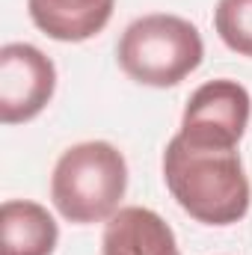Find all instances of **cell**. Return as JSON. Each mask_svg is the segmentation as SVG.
Masks as SVG:
<instances>
[{
	"label": "cell",
	"instance_id": "7a4b0ae2",
	"mask_svg": "<svg viewBox=\"0 0 252 255\" xmlns=\"http://www.w3.org/2000/svg\"><path fill=\"white\" fill-rule=\"evenodd\" d=\"M127 190V160L107 139H86L65 148L54 163L51 202L74 226L107 223Z\"/></svg>",
	"mask_w": 252,
	"mask_h": 255
},
{
	"label": "cell",
	"instance_id": "9c48e42d",
	"mask_svg": "<svg viewBox=\"0 0 252 255\" xmlns=\"http://www.w3.org/2000/svg\"><path fill=\"white\" fill-rule=\"evenodd\" d=\"M214 30L229 51L252 60V0H217Z\"/></svg>",
	"mask_w": 252,
	"mask_h": 255
},
{
	"label": "cell",
	"instance_id": "3957f363",
	"mask_svg": "<svg viewBox=\"0 0 252 255\" xmlns=\"http://www.w3.org/2000/svg\"><path fill=\"white\" fill-rule=\"evenodd\" d=\"M119 68L139 86L169 89L187 80L205 60V42L196 24L181 15L151 12L130 21L116 48Z\"/></svg>",
	"mask_w": 252,
	"mask_h": 255
},
{
	"label": "cell",
	"instance_id": "277c9868",
	"mask_svg": "<svg viewBox=\"0 0 252 255\" xmlns=\"http://www.w3.org/2000/svg\"><path fill=\"white\" fill-rule=\"evenodd\" d=\"M252 119L250 89L232 77H217L202 83L190 95L184 116H181V136L205 145H229L238 148Z\"/></svg>",
	"mask_w": 252,
	"mask_h": 255
},
{
	"label": "cell",
	"instance_id": "ba28073f",
	"mask_svg": "<svg viewBox=\"0 0 252 255\" xmlns=\"http://www.w3.org/2000/svg\"><path fill=\"white\" fill-rule=\"evenodd\" d=\"M60 226L51 211L30 199H6L0 205V255H54Z\"/></svg>",
	"mask_w": 252,
	"mask_h": 255
},
{
	"label": "cell",
	"instance_id": "6da1fadb",
	"mask_svg": "<svg viewBox=\"0 0 252 255\" xmlns=\"http://www.w3.org/2000/svg\"><path fill=\"white\" fill-rule=\"evenodd\" d=\"M163 181L178 208L202 226H235L250 214L252 187L238 148L175 133L163 148Z\"/></svg>",
	"mask_w": 252,
	"mask_h": 255
},
{
	"label": "cell",
	"instance_id": "52a82bcc",
	"mask_svg": "<svg viewBox=\"0 0 252 255\" xmlns=\"http://www.w3.org/2000/svg\"><path fill=\"white\" fill-rule=\"evenodd\" d=\"M116 0H27L30 21L54 42L77 45L98 36L113 18Z\"/></svg>",
	"mask_w": 252,
	"mask_h": 255
},
{
	"label": "cell",
	"instance_id": "8992f818",
	"mask_svg": "<svg viewBox=\"0 0 252 255\" xmlns=\"http://www.w3.org/2000/svg\"><path fill=\"white\" fill-rule=\"evenodd\" d=\"M101 255H181L172 226L151 208L125 205L101 235Z\"/></svg>",
	"mask_w": 252,
	"mask_h": 255
},
{
	"label": "cell",
	"instance_id": "5b68a950",
	"mask_svg": "<svg viewBox=\"0 0 252 255\" xmlns=\"http://www.w3.org/2000/svg\"><path fill=\"white\" fill-rule=\"evenodd\" d=\"M57 92V65L30 42L0 48V122L21 125L36 119Z\"/></svg>",
	"mask_w": 252,
	"mask_h": 255
}]
</instances>
